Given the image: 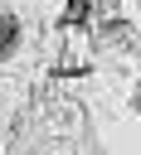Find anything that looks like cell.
<instances>
[{"mask_svg":"<svg viewBox=\"0 0 141 155\" xmlns=\"http://www.w3.org/2000/svg\"><path fill=\"white\" fill-rule=\"evenodd\" d=\"M15 39H19V24H15V15L5 19V53H15Z\"/></svg>","mask_w":141,"mask_h":155,"instance_id":"cell-1","label":"cell"}]
</instances>
